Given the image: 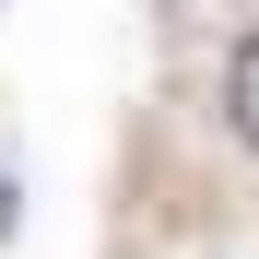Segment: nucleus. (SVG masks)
I'll return each mask as SVG.
<instances>
[{
  "label": "nucleus",
  "instance_id": "nucleus-1",
  "mask_svg": "<svg viewBox=\"0 0 259 259\" xmlns=\"http://www.w3.org/2000/svg\"><path fill=\"white\" fill-rule=\"evenodd\" d=\"M224 130H236V142L259 153V24L236 35V59H224Z\"/></svg>",
  "mask_w": 259,
  "mask_h": 259
}]
</instances>
